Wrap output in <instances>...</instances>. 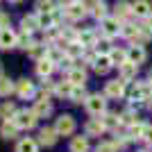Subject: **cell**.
<instances>
[{"label":"cell","instance_id":"1","mask_svg":"<svg viewBox=\"0 0 152 152\" xmlns=\"http://www.w3.org/2000/svg\"><path fill=\"white\" fill-rule=\"evenodd\" d=\"M55 129H57L59 136H70L75 132V118L73 116H59L57 123H55Z\"/></svg>","mask_w":152,"mask_h":152},{"label":"cell","instance_id":"2","mask_svg":"<svg viewBox=\"0 0 152 152\" xmlns=\"http://www.w3.org/2000/svg\"><path fill=\"white\" fill-rule=\"evenodd\" d=\"M14 123L18 129H32L37 125V116H34V111H18L14 116Z\"/></svg>","mask_w":152,"mask_h":152},{"label":"cell","instance_id":"3","mask_svg":"<svg viewBox=\"0 0 152 152\" xmlns=\"http://www.w3.org/2000/svg\"><path fill=\"white\" fill-rule=\"evenodd\" d=\"M104 107H107V102H104L102 95H89V100H86V109H89V114L100 116V114H104Z\"/></svg>","mask_w":152,"mask_h":152},{"label":"cell","instance_id":"4","mask_svg":"<svg viewBox=\"0 0 152 152\" xmlns=\"http://www.w3.org/2000/svg\"><path fill=\"white\" fill-rule=\"evenodd\" d=\"M123 25H121V18H116V16H107V18L102 20V32L107 34V37H114V34H121Z\"/></svg>","mask_w":152,"mask_h":152},{"label":"cell","instance_id":"5","mask_svg":"<svg viewBox=\"0 0 152 152\" xmlns=\"http://www.w3.org/2000/svg\"><path fill=\"white\" fill-rule=\"evenodd\" d=\"M104 93H107L109 98H123V95H125V82H123V80H111V82H107Z\"/></svg>","mask_w":152,"mask_h":152},{"label":"cell","instance_id":"6","mask_svg":"<svg viewBox=\"0 0 152 152\" xmlns=\"http://www.w3.org/2000/svg\"><path fill=\"white\" fill-rule=\"evenodd\" d=\"M57 129H52V127H43L41 132H39V143L41 145H45V148H50V145H55V141H57Z\"/></svg>","mask_w":152,"mask_h":152},{"label":"cell","instance_id":"7","mask_svg":"<svg viewBox=\"0 0 152 152\" xmlns=\"http://www.w3.org/2000/svg\"><path fill=\"white\" fill-rule=\"evenodd\" d=\"M16 43H18V37H16L9 27H7V30H0V48H2V50H9V48H14Z\"/></svg>","mask_w":152,"mask_h":152},{"label":"cell","instance_id":"8","mask_svg":"<svg viewBox=\"0 0 152 152\" xmlns=\"http://www.w3.org/2000/svg\"><path fill=\"white\" fill-rule=\"evenodd\" d=\"M145 50H143V45H132V48H129V50H127V61H132V64H136V66H139V64H143L145 61Z\"/></svg>","mask_w":152,"mask_h":152},{"label":"cell","instance_id":"9","mask_svg":"<svg viewBox=\"0 0 152 152\" xmlns=\"http://www.w3.org/2000/svg\"><path fill=\"white\" fill-rule=\"evenodd\" d=\"M136 64H132V61H125L123 66H118V73H121V80L123 82H129V80H134L136 77Z\"/></svg>","mask_w":152,"mask_h":152},{"label":"cell","instance_id":"10","mask_svg":"<svg viewBox=\"0 0 152 152\" xmlns=\"http://www.w3.org/2000/svg\"><path fill=\"white\" fill-rule=\"evenodd\" d=\"M66 16H68V18H73V20H77V18H84V16H86V5L73 2L70 7H66Z\"/></svg>","mask_w":152,"mask_h":152},{"label":"cell","instance_id":"11","mask_svg":"<svg viewBox=\"0 0 152 152\" xmlns=\"http://www.w3.org/2000/svg\"><path fill=\"white\" fill-rule=\"evenodd\" d=\"M50 100H48V98H43V100H37L34 102V107H32V111H34V116H37V118H43V116H48L50 114Z\"/></svg>","mask_w":152,"mask_h":152},{"label":"cell","instance_id":"12","mask_svg":"<svg viewBox=\"0 0 152 152\" xmlns=\"http://www.w3.org/2000/svg\"><path fill=\"white\" fill-rule=\"evenodd\" d=\"M111 66H114V61H111V57H109V55H100V57H95V61H93L95 73H107Z\"/></svg>","mask_w":152,"mask_h":152},{"label":"cell","instance_id":"13","mask_svg":"<svg viewBox=\"0 0 152 152\" xmlns=\"http://www.w3.org/2000/svg\"><path fill=\"white\" fill-rule=\"evenodd\" d=\"M104 129H107V127H104L102 118H93V121L86 123V134H89V136H100Z\"/></svg>","mask_w":152,"mask_h":152},{"label":"cell","instance_id":"14","mask_svg":"<svg viewBox=\"0 0 152 152\" xmlns=\"http://www.w3.org/2000/svg\"><path fill=\"white\" fill-rule=\"evenodd\" d=\"M68 82L73 84V86H84V82H86V73H84L82 68L68 70Z\"/></svg>","mask_w":152,"mask_h":152},{"label":"cell","instance_id":"15","mask_svg":"<svg viewBox=\"0 0 152 152\" xmlns=\"http://www.w3.org/2000/svg\"><path fill=\"white\" fill-rule=\"evenodd\" d=\"M55 70V61L52 59H39V64H37V73L41 77H50V73Z\"/></svg>","mask_w":152,"mask_h":152},{"label":"cell","instance_id":"16","mask_svg":"<svg viewBox=\"0 0 152 152\" xmlns=\"http://www.w3.org/2000/svg\"><path fill=\"white\" fill-rule=\"evenodd\" d=\"M91 14H93V18L104 20L107 18V5H104L102 0H93V2H91Z\"/></svg>","mask_w":152,"mask_h":152},{"label":"cell","instance_id":"17","mask_svg":"<svg viewBox=\"0 0 152 152\" xmlns=\"http://www.w3.org/2000/svg\"><path fill=\"white\" fill-rule=\"evenodd\" d=\"M132 7H134V14H136V16H141V18H148V16L152 14V7H150V2H148V0H136Z\"/></svg>","mask_w":152,"mask_h":152},{"label":"cell","instance_id":"18","mask_svg":"<svg viewBox=\"0 0 152 152\" xmlns=\"http://www.w3.org/2000/svg\"><path fill=\"white\" fill-rule=\"evenodd\" d=\"M16 91H18L20 98H32V95H34V84H32L30 80H20Z\"/></svg>","mask_w":152,"mask_h":152},{"label":"cell","instance_id":"19","mask_svg":"<svg viewBox=\"0 0 152 152\" xmlns=\"http://www.w3.org/2000/svg\"><path fill=\"white\" fill-rule=\"evenodd\" d=\"M114 9H116V18H127V16H132V14H134V7L129 5V2H123V0H121V2H116Z\"/></svg>","mask_w":152,"mask_h":152},{"label":"cell","instance_id":"20","mask_svg":"<svg viewBox=\"0 0 152 152\" xmlns=\"http://www.w3.org/2000/svg\"><path fill=\"white\" fill-rule=\"evenodd\" d=\"M16 152H39V143L32 139H23V141H18Z\"/></svg>","mask_w":152,"mask_h":152},{"label":"cell","instance_id":"21","mask_svg":"<svg viewBox=\"0 0 152 152\" xmlns=\"http://www.w3.org/2000/svg\"><path fill=\"white\" fill-rule=\"evenodd\" d=\"M16 132H18V127H16V123H9V121H5L2 123V127H0V134H2V139H14L16 136Z\"/></svg>","mask_w":152,"mask_h":152},{"label":"cell","instance_id":"22","mask_svg":"<svg viewBox=\"0 0 152 152\" xmlns=\"http://www.w3.org/2000/svg\"><path fill=\"white\" fill-rule=\"evenodd\" d=\"M70 150H73V152H86V150H89V141H86V136H75V139L70 141Z\"/></svg>","mask_w":152,"mask_h":152},{"label":"cell","instance_id":"23","mask_svg":"<svg viewBox=\"0 0 152 152\" xmlns=\"http://www.w3.org/2000/svg\"><path fill=\"white\" fill-rule=\"evenodd\" d=\"M16 114H18V111L14 107V102H5V104L0 107V118H5V121H14Z\"/></svg>","mask_w":152,"mask_h":152},{"label":"cell","instance_id":"24","mask_svg":"<svg viewBox=\"0 0 152 152\" xmlns=\"http://www.w3.org/2000/svg\"><path fill=\"white\" fill-rule=\"evenodd\" d=\"M66 55H68L70 59L80 57V55H84V45L80 43V41H73V43H68V45H66Z\"/></svg>","mask_w":152,"mask_h":152},{"label":"cell","instance_id":"25","mask_svg":"<svg viewBox=\"0 0 152 152\" xmlns=\"http://www.w3.org/2000/svg\"><path fill=\"white\" fill-rule=\"evenodd\" d=\"M143 134H145V125H143V123H134V125L129 127V134H127V136L132 141H136V139H143Z\"/></svg>","mask_w":152,"mask_h":152},{"label":"cell","instance_id":"26","mask_svg":"<svg viewBox=\"0 0 152 152\" xmlns=\"http://www.w3.org/2000/svg\"><path fill=\"white\" fill-rule=\"evenodd\" d=\"M37 18H39V27H45V30H50L52 25H55V16L50 14H37Z\"/></svg>","mask_w":152,"mask_h":152},{"label":"cell","instance_id":"27","mask_svg":"<svg viewBox=\"0 0 152 152\" xmlns=\"http://www.w3.org/2000/svg\"><path fill=\"white\" fill-rule=\"evenodd\" d=\"M70 100L73 102H86L89 98H86V91H84V86H73V91H70Z\"/></svg>","mask_w":152,"mask_h":152},{"label":"cell","instance_id":"28","mask_svg":"<svg viewBox=\"0 0 152 152\" xmlns=\"http://www.w3.org/2000/svg\"><path fill=\"white\" fill-rule=\"evenodd\" d=\"M102 123H104V127H107V129H116V127L121 125V118H118V116H114V114H104V116H102Z\"/></svg>","mask_w":152,"mask_h":152},{"label":"cell","instance_id":"29","mask_svg":"<svg viewBox=\"0 0 152 152\" xmlns=\"http://www.w3.org/2000/svg\"><path fill=\"white\" fill-rule=\"evenodd\" d=\"M111 61L114 64H118V66H123V64L127 61V50H111Z\"/></svg>","mask_w":152,"mask_h":152},{"label":"cell","instance_id":"30","mask_svg":"<svg viewBox=\"0 0 152 152\" xmlns=\"http://www.w3.org/2000/svg\"><path fill=\"white\" fill-rule=\"evenodd\" d=\"M80 43L86 48V45H93V43H98V41H95V34H93V32L86 30V32H82V34H80Z\"/></svg>","mask_w":152,"mask_h":152},{"label":"cell","instance_id":"31","mask_svg":"<svg viewBox=\"0 0 152 152\" xmlns=\"http://www.w3.org/2000/svg\"><path fill=\"white\" fill-rule=\"evenodd\" d=\"M34 27H39V18L37 16H25L23 18V32H32Z\"/></svg>","mask_w":152,"mask_h":152},{"label":"cell","instance_id":"32","mask_svg":"<svg viewBox=\"0 0 152 152\" xmlns=\"http://www.w3.org/2000/svg\"><path fill=\"white\" fill-rule=\"evenodd\" d=\"M37 9H39V14H50V12H55L52 0H39V2H37Z\"/></svg>","mask_w":152,"mask_h":152},{"label":"cell","instance_id":"33","mask_svg":"<svg viewBox=\"0 0 152 152\" xmlns=\"http://www.w3.org/2000/svg\"><path fill=\"white\" fill-rule=\"evenodd\" d=\"M12 91H14L12 80H7V77H0V95H9Z\"/></svg>","mask_w":152,"mask_h":152},{"label":"cell","instance_id":"34","mask_svg":"<svg viewBox=\"0 0 152 152\" xmlns=\"http://www.w3.org/2000/svg\"><path fill=\"white\" fill-rule=\"evenodd\" d=\"M16 45H20V48L30 50L32 45H34V43H32V39H30V32H23V34L18 37V43H16Z\"/></svg>","mask_w":152,"mask_h":152},{"label":"cell","instance_id":"35","mask_svg":"<svg viewBox=\"0 0 152 152\" xmlns=\"http://www.w3.org/2000/svg\"><path fill=\"white\" fill-rule=\"evenodd\" d=\"M70 91H73V84H70L68 80H66L64 84H59V86H57V93H61V95H70Z\"/></svg>","mask_w":152,"mask_h":152},{"label":"cell","instance_id":"36","mask_svg":"<svg viewBox=\"0 0 152 152\" xmlns=\"http://www.w3.org/2000/svg\"><path fill=\"white\" fill-rule=\"evenodd\" d=\"M98 152H116V145L114 143H100V145H98Z\"/></svg>","mask_w":152,"mask_h":152},{"label":"cell","instance_id":"37","mask_svg":"<svg viewBox=\"0 0 152 152\" xmlns=\"http://www.w3.org/2000/svg\"><path fill=\"white\" fill-rule=\"evenodd\" d=\"M41 91H43V93H52V91H55V84L45 77V82H43V86H41Z\"/></svg>","mask_w":152,"mask_h":152},{"label":"cell","instance_id":"38","mask_svg":"<svg viewBox=\"0 0 152 152\" xmlns=\"http://www.w3.org/2000/svg\"><path fill=\"white\" fill-rule=\"evenodd\" d=\"M7 25H9V14L0 12V30H7Z\"/></svg>","mask_w":152,"mask_h":152},{"label":"cell","instance_id":"39","mask_svg":"<svg viewBox=\"0 0 152 152\" xmlns=\"http://www.w3.org/2000/svg\"><path fill=\"white\" fill-rule=\"evenodd\" d=\"M95 45H98V50H100V52H107V50H109V41H107V39H102V41H98Z\"/></svg>","mask_w":152,"mask_h":152},{"label":"cell","instance_id":"40","mask_svg":"<svg viewBox=\"0 0 152 152\" xmlns=\"http://www.w3.org/2000/svg\"><path fill=\"white\" fill-rule=\"evenodd\" d=\"M123 121H125L127 125H134V123H136V116H134V114H129V111H127V114H123Z\"/></svg>","mask_w":152,"mask_h":152},{"label":"cell","instance_id":"41","mask_svg":"<svg viewBox=\"0 0 152 152\" xmlns=\"http://www.w3.org/2000/svg\"><path fill=\"white\" fill-rule=\"evenodd\" d=\"M143 141L152 145V127H145V134H143Z\"/></svg>","mask_w":152,"mask_h":152},{"label":"cell","instance_id":"42","mask_svg":"<svg viewBox=\"0 0 152 152\" xmlns=\"http://www.w3.org/2000/svg\"><path fill=\"white\" fill-rule=\"evenodd\" d=\"M59 2H61V5H66V7H70V5H73V0H59Z\"/></svg>","mask_w":152,"mask_h":152},{"label":"cell","instance_id":"43","mask_svg":"<svg viewBox=\"0 0 152 152\" xmlns=\"http://www.w3.org/2000/svg\"><path fill=\"white\" fill-rule=\"evenodd\" d=\"M0 77H2V66H0Z\"/></svg>","mask_w":152,"mask_h":152},{"label":"cell","instance_id":"44","mask_svg":"<svg viewBox=\"0 0 152 152\" xmlns=\"http://www.w3.org/2000/svg\"><path fill=\"white\" fill-rule=\"evenodd\" d=\"M150 82H152V70H150Z\"/></svg>","mask_w":152,"mask_h":152},{"label":"cell","instance_id":"45","mask_svg":"<svg viewBox=\"0 0 152 152\" xmlns=\"http://www.w3.org/2000/svg\"><path fill=\"white\" fill-rule=\"evenodd\" d=\"M12 2H20V0H12Z\"/></svg>","mask_w":152,"mask_h":152},{"label":"cell","instance_id":"46","mask_svg":"<svg viewBox=\"0 0 152 152\" xmlns=\"http://www.w3.org/2000/svg\"><path fill=\"white\" fill-rule=\"evenodd\" d=\"M143 152H148V150H143Z\"/></svg>","mask_w":152,"mask_h":152}]
</instances>
